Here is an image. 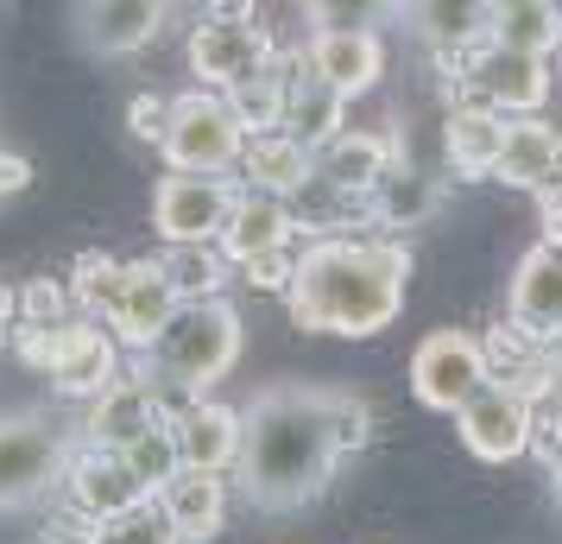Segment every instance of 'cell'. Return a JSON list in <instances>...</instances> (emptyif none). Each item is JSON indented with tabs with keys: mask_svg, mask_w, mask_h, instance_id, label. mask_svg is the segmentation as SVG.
Returning a JSON list of instances; mask_svg holds the SVG:
<instances>
[{
	"mask_svg": "<svg viewBox=\"0 0 562 544\" xmlns=\"http://www.w3.org/2000/svg\"><path fill=\"white\" fill-rule=\"evenodd\" d=\"M493 178L512 190H543L562 178V133L537 114V121H512L506 127V153L493 165Z\"/></svg>",
	"mask_w": 562,
	"mask_h": 544,
	"instance_id": "7402d4cb",
	"label": "cell"
},
{
	"mask_svg": "<svg viewBox=\"0 0 562 544\" xmlns=\"http://www.w3.org/2000/svg\"><path fill=\"white\" fill-rule=\"evenodd\" d=\"M240 171H247V190H266V197H297L310 178H316V158L297 146V140H284V133H266V140H247V158H240Z\"/></svg>",
	"mask_w": 562,
	"mask_h": 544,
	"instance_id": "4316f807",
	"label": "cell"
},
{
	"mask_svg": "<svg viewBox=\"0 0 562 544\" xmlns=\"http://www.w3.org/2000/svg\"><path fill=\"white\" fill-rule=\"evenodd\" d=\"M506 317L525 342H562V247L557 241H537L531 254L518 259Z\"/></svg>",
	"mask_w": 562,
	"mask_h": 544,
	"instance_id": "9a60e30c",
	"label": "cell"
},
{
	"mask_svg": "<svg viewBox=\"0 0 562 544\" xmlns=\"http://www.w3.org/2000/svg\"><path fill=\"white\" fill-rule=\"evenodd\" d=\"M70 20H77L82 52L133 57V52H146L158 32H165L171 7H165V0H95V7H77Z\"/></svg>",
	"mask_w": 562,
	"mask_h": 544,
	"instance_id": "2e32d148",
	"label": "cell"
},
{
	"mask_svg": "<svg viewBox=\"0 0 562 544\" xmlns=\"http://www.w3.org/2000/svg\"><path fill=\"white\" fill-rule=\"evenodd\" d=\"M550 475H557V493H562V431H557V449H550Z\"/></svg>",
	"mask_w": 562,
	"mask_h": 544,
	"instance_id": "60d3db41",
	"label": "cell"
},
{
	"mask_svg": "<svg viewBox=\"0 0 562 544\" xmlns=\"http://www.w3.org/2000/svg\"><path fill=\"white\" fill-rule=\"evenodd\" d=\"M456 82L474 89V102H486L506 121H537V108L550 102V64L543 57H512V52H474L456 70Z\"/></svg>",
	"mask_w": 562,
	"mask_h": 544,
	"instance_id": "7c38bea8",
	"label": "cell"
},
{
	"mask_svg": "<svg viewBox=\"0 0 562 544\" xmlns=\"http://www.w3.org/2000/svg\"><path fill=\"white\" fill-rule=\"evenodd\" d=\"M411 247L405 241H355L329 234L297 254V279L284 291L297 330L323 336H380L405 311Z\"/></svg>",
	"mask_w": 562,
	"mask_h": 544,
	"instance_id": "7a4b0ae2",
	"label": "cell"
},
{
	"mask_svg": "<svg viewBox=\"0 0 562 544\" xmlns=\"http://www.w3.org/2000/svg\"><path fill=\"white\" fill-rule=\"evenodd\" d=\"M240 500L259 513H297L310 500H323L335 468L348 449L367 443V406L341 387H310V380H279L254 392V406L240 412Z\"/></svg>",
	"mask_w": 562,
	"mask_h": 544,
	"instance_id": "6da1fadb",
	"label": "cell"
},
{
	"mask_svg": "<svg viewBox=\"0 0 562 544\" xmlns=\"http://www.w3.org/2000/svg\"><path fill=\"white\" fill-rule=\"evenodd\" d=\"M240 279L254 291H291V279H297V254L284 247V254H259V259H247V266H234Z\"/></svg>",
	"mask_w": 562,
	"mask_h": 544,
	"instance_id": "e575fe53",
	"label": "cell"
},
{
	"mask_svg": "<svg viewBox=\"0 0 562 544\" xmlns=\"http://www.w3.org/2000/svg\"><path fill=\"white\" fill-rule=\"evenodd\" d=\"M114 286H121V259L114 254H77L70 259V304H77L89 323H102L108 317V298H114Z\"/></svg>",
	"mask_w": 562,
	"mask_h": 544,
	"instance_id": "4dcf8cb0",
	"label": "cell"
},
{
	"mask_svg": "<svg viewBox=\"0 0 562 544\" xmlns=\"http://www.w3.org/2000/svg\"><path fill=\"white\" fill-rule=\"evenodd\" d=\"M557 380H562V374H557ZM557 399H562V387H557Z\"/></svg>",
	"mask_w": 562,
	"mask_h": 544,
	"instance_id": "7bdbcfd3",
	"label": "cell"
},
{
	"mask_svg": "<svg viewBox=\"0 0 562 544\" xmlns=\"http://www.w3.org/2000/svg\"><path fill=\"white\" fill-rule=\"evenodd\" d=\"M240 342H247V323L228 298H209V304H183L171 317V330L153 342L146 355V374H153L165 392H183V399H203L215 380H228V367L240 362Z\"/></svg>",
	"mask_w": 562,
	"mask_h": 544,
	"instance_id": "3957f363",
	"label": "cell"
},
{
	"mask_svg": "<svg viewBox=\"0 0 562 544\" xmlns=\"http://www.w3.org/2000/svg\"><path fill=\"white\" fill-rule=\"evenodd\" d=\"M304 70L323 89H335L341 102H355V96H367L385 77V45L380 32H310Z\"/></svg>",
	"mask_w": 562,
	"mask_h": 544,
	"instance_id": "e0dca14e",
	"label": "cell"
},
{
	"mask_svg": "<svg viewBox=\"0 0 562 544\" xmlns=\"http://www.w3.org/2000/svg\"><path fill=\"white\" fill-rule=\"evenodd\" d=\"M537 209H543V241H557L562 247V178L537 190Z\"/></svg>",
	"mask_w": 562,
	"mask_h": 544,
	"instance_id": "74e56055",
	"label": "cell"
},
{
	"mask_svg": "<svg viewBox=\"0 0 562 544\" xmlns=\"http://www.w3.org/2000/svg\"><path fill=\"white\" fill-rule=\"evenodd\" d=\"M481 387H493V362L468 330H430L411 355V392L430 412H461Z\"/></svg>",
	"mask_w": 562,
	"mask_h": 544,
	"instance_id": "9c48e42d",
	"label": "cell"
},
{
	"mask_svg": "<svg viewBox=\"0 0 562 544\" xmlns=\"http://www.w3.org/2000/svg\"><path fill=\"white\" fill-rule=\"evenodd\" d=\"M64 493H70V513L89 525V532H102V525H114V519L139 513L153 493L133 481V468L114 456V449H89L82 443L77 463H70V475H64Z\"/></svg>",
	"mask_w": 562,
	"mask_h": 544,
	"instance_id": "4fadbf2b",
	"label": "cell"
},
{
	"mask_svg": "<svg viewBox=\"0 0 562 544\" xmlns=\"http://www.w3.org/2000/svg\"><path fill=\"white\" fill-rule=\"evenodd\" d=\"M291 234H297L291 203L240 184V203H234V215H228L222 254H228V266H247V259H259V254H284V247H291Z\"/></svg>",
	"mask_w": 562,
	"mask_h": 544,
	"instance_id": "d6986e66",
	"label": "cell"
},
{
	"mask_svg": "<svg viewBox=\"0 0 562 544\" xmlns=\"http://www.w3.org/2000/svg\"><path fill=\"white\" fill-rule=\"evenodd\" d=\"M234 203H240V184L165 171L153 190V229L165 234V247H222Z\"/></svg>",
	"mask_w": 562,
	"mask_h": 544,
	"instance_id": "ba28073f",
	"label": "cell"
},
{
	"mask_svg": "<svg viewBox=\"0 0 562 544\" xmlns=\"http://www.w3.org/2000/svg\"><path fill=\"white\" fill-rule=\"evenodd\" d=\"M341 133H348V102H341L335 89H323V82L297 64V77H291V102H284V140H297V146L316 158L329 140H341Z\"/></svg>",
	"mask_w": 562,
	"mask_h": 544,
	"instance_id": "cb8c5ba5",
	"label": "cell"
},
{
	"mask_svg": "<svg viewBox=\"0 0 562 544\" xmlns=\"http://www.w3.org/2000/svg\"><path fill=\"white\" fill-rule=\"evenodd\" d=\"M20 362L45 367L64 399H89V406H95V399L121 380V342L108 336L102 323L70 317V323H57V330H20Z\"/></svg>",
	"mask_w": 562,
	"mask_h": 544,
	"instance_id": "5b68a950",
	"label": "cell"
},
{
	"mask_svg": "<svg viewBox=\"0 0 562 544\" xmlns=\"http://www.w3.org/2000/svg\"><path fill=\"white\" fill-rule=\"evenodd\" d=\"M493 52L550 64V52H562V7L557 0H499L493 7Z\"/></svg>",
	"mask_w": 562,
	"mask_h": 544,
	"instance_id": "484cf974",
	"label": "cell"
},
{
	"mask_svg": "<svg viewBox=\"0 0 562 544\" xmlns=\"http://www.w3.org/2000/svg\"><path fill=\"white\" fill-rule=\"evenodd\" d=\"M165 121H171V102H158V96H133L127 102V127H133V140H165Z\"/></svg>",
	"mask_w": 562,
	"mask_h": 544,
	"instance_id": "8d00e7d4",
	"label": "cell"
},
{
	"mask_svg": "<svg viewBox=\"0 0 562 544\" xmlns=\"http://www.w3.org/2000/svg\"><path fill=\"white\" fill-rule=\"evenodd\" d=\"M171 431H178V456L183 468H203V475H228L240 463V437H247V424L234 406L222 399H196L190 412L171 418Z\"/></svg>",
	"mask_w": 562,
	"mask_h": 544,
	"instance_id": "ac0fdd59",
	"label": "cell"
},
{
	"mask_svg": "<svg viewBox=\"0 0 562 544\" xmlns=\"http://www.w3.org/2000/svg\"><path fill=\"white\" fill-rule=\"evenodd\" d=\"M26 184H32V165L20 153H7V146H0V203H7L13 190H26Z\"/></svg>",
	"mask_w": 562,
	"mask_h": 544,
	"instance_id": "f35d334b",
	"label": "cell"
},
{
	"mask_svg": "<svg viewBox=\"0 0 562 544\" xmlns=\"http://www.w3.org/2000/svg\"><path fill=\"white\" fill-rule=\"evenodd\" d=\"M95 544H183V539L171 532V519L158 513V500H146L139 513L102 525V532H95Z\"/></svg>",
	"mask_w": 562,
	"mask_h": 544,
	"instance_id": "d6a6232c",
	"label": "cell"
},
{
	"mask_svg": "<svg viewBox=\"0 0 562 544\" xmlns=\"http://www.w3.org/2000/svg\"><path fill=\"white\" fill-rule=\"evenodd\" d=\"M506 114H493L486 102H461L442 127V146H449V165L461 178H493V165L506 153Z\"/></svg>",
	"mask_w": 562,
	"mask_h": 544,
	"instance_id": "603a6c76",
	"label": "cell"
},
{
	"mask_svg": "<svg viewBox=\"0 0 562 544\" xmlns=\"http://www.w3.org/2000/svg\"><path fill=\"white\" fill-rule=\"evenodd\" d=\"M304 57H279L272 70L247 77L240 89H228L234 121L247 127V140H266V133H284V102H291V77H297Z\"/></svg>",
	"mask_w": 562,
	"mask_h": 544,
	"instance_id": "83f0119b",
	"label": "cell"
},
{
	"mask_svg": "<svg viewBox=\"0 0 562 544\" xmlns=\"http://www.w3.org/2000/svg\"><path fill=\"white\" fill-rule=\"evenodd\" d=\"M355 209H367V203H360V197H341V190H335V184H323V178H310L304 190L291 197V222H297V229H310L316 241H329V229H341Z\"/></svg>",
	"mask_w": 562,
	"mask_h": 544,
	"instance_id": "1f68e13d",
	"label": "cell"
},
{
	"mask_svg": "<svg viewBox=\"0 0 562 544\" xmlns=\"http://www.w3.org/2000/svg\"><path fill=\"white\" fill-rule=\"evenodd\" d=\"M13 311H20V298H13V291L0 286V336H7V330H13Z\"/></svg>",
	"mask_w": 562,
	"mask_h": 544,
	"instance_id": "ab89813d",
	"label": "cell"
},
{
	"mask_svg": "<svg viewBox=\"0 0 562 544\" xmlns=\"http://www.w3.org/2000/svg\"><path fill=\"white\" fill-rule=\"evenodd\" d=\"M45 544H95V539H82V532H52Z\"/></svg>",
	"mask_w": 562,
	"mask_h": 544,
	"instance_id": "b9f144b4",
	"label": "cell"
},
{
	"mask_svg": "<svg viewBox=\"0 0 562 544\" xmlns=\"http://www.w3.org/2000/svg\"><path fill=\"white\" fill-rule=\"evenodd\" d=\"M183 57H190V77L203 82V89H215V96H228L247 77L279 64L272 32L259 26L247 7H209L203 20L190 26V52Z\"/></svg>",
	"mask_w": 562,
	"mask_h": 544,
	"instance_id": "52a82bcc",
	"label": "cell"
},
{
	"mask_svg": "<svg viewBox=\"0 0 562 544\" xmlns=\"http://www.w3.org/2000/svg\"><path fill=\"white\" fill-rule=\"evenodd\" d=\"M178 311H183V298H178V286H171V273H165V259H121V286L108 298L102 330L121 342V348L153 355V342L171 330Z\"/></svg>",
	"mask_w": 562,
	"mask_h": 544,
	"instance_id": "30bf717a",
	"label": "cell"
},
{
	"mask_svg": "<svg viewBox=\"0 0 562 544\" xmlns=\"http://www.w3.org/2000/svg\"><path fill=\"white\" fill-rule=\"evenodd\" d=\"M77 431L52 412H7L0 418V513L38 507L77 463Z\"/></svg>",
	"mask_w": 562,
	"mask_h": 544,
	"instance_id": "277c9868",
	"label": "cell"
},
{
	"mask_svg": "<svg viewBox=\"0 0 562 544\" xmlns=\"http://www.w3.org/2000/svg\"><path fill=\"white\" fill-rule=\"evenodd\" d=\"M165 273H171V286H178L183 304H209V298H222L228 286V254L222 247H165Z\"/></svg>",
	"mask_w": 562,
	"mask_h": 544,
	"instance_id": "f1b7e54d",
	"label": "cell"
},
{
	"mask_svg": "<svg viewBox=\"0 0 562 544\" xmlns=\"http://www.w3.org/2000/svg\"><path fill=\"white\" fill-rule=\"evenodd\" d=\"M114 456H121V463L133 468V481L153 493V500H158V488H165V481H178V475H183L178 431H171V424H153L146 437H133L127 449H114Z\"/></svg>",
	"mask_w": 562,
	"mask_h": 544,
	"instance_id": "f546056e",
	"label": "cell"
},
{
	"mask_svg": "<svg viewBox=\"0 0 562 544\" xmlns=\"http://www.w3.org/2000/svg\"><path fill=\"white\" fill-rule=\"evenodd\" d=\"M392 165H398V146H392L385 133L348 127L341 140H329V146L316 153V178L335 184L341 197H360V203H367V190H373Z\"/></svg>",
	"mask_w": 562,
	"mask_h": 544,
	"instance_id": "ffe728a7",
	"label": "cell"
},
{
	"mask_svg": "<svg viewBox=\"0 0 562 544\" xmlns=\"http://www.w3.org/2000/svg\"><path fill=\"white\" fill-rule=\"evenodd\" d=\"M436 209H442V184L417 165H392L373 190H367V215L380 229H424Z\"/></svg>",
	"mask_w": 562,
	"mask_h": 544,
	"instance_id": "d4e9b609",
	"label": "cell"
},
{
	"mask_svg": "<svg viewBox=\"0 0 562 544\" xmlns=\"http://www.w3.org/2000/svg\"><path fill=\"white\" fill-rule=\"evenodd\" d=\"M158 513L171 519V532L183 544H209L228 519V481L222 475H203V468H183L178 481L158 488Z\"/></svg>",
	"mask_w": 562,
	"mask_h": 544,
	"instance_id": "44dd1931",
	"label": "cell"
},
{
	"mask_svg": "<svg viewBox=\"0 0 562 544\" xmlns=\"http://www.w3.org/2000/svg\"><path fill=\"white\" fill-rule=\"evenodd\" d=\"M380 7H335V0H316L310 7V26L316 32H373Z\"/></svg>",
	"mask_w": 562,
	"mask_h": 544,
	"instance_id": "d590c367",
	"label": "cell"
},
{
	"mask_svg": "<svg viewBox=\"0 0 562 544\" xmlns=\"http://www.w3.org/2000/svg\"><path fill=\"white\" fill-rule=\"evenodd\" d=\"M153 424H171V399L153 374H121L114 387L89 406L82 418V443L89 449H127L133 437H146Z\"/></svg>",
	"mask_w": 562,
	"mask_h": 544,
	"instance_id": "5bb4252c",
	"label": "cell"
},
{
	"mask_svg": "<svg viewBox=\"0 0 562 544\" xmlns=\"http://www.w3.org/2000/svg\"><path fill=\"white\" fill-rule=\"evenodd\" d=\"M158 153L171 171H190V178H222L247 158V127L234 121L228 96L215 89H183L171 96V121H165V140Z\"/></svg>",
	"mask_w": 562,
	"mask_h": 544,
	"instance_id": "8992f818",
	"label": "cell"
},
{
	"mask_svg": "<svg viewBox=\"0 0 562 544\" xmlns=\"http://www.w3.org/2000/svg\"><path fill=\"white\" fill-rule=\"evenodd\" d=\"M57 323H70V291L52 279H32L20 291V330H57Z\"/></svg>",
	"mask_w": 562,
	"mask_h": 544,
	"instance_id": "836d02e7",
	"label": "cell"
},
{
	"mask_svg": "<svg viewBox=\"0 0 562 544\" xmlns=\"http://www.w3.org/2000/svg\"><path fill=\"white\" fill-rule=\"evenodd\" d=\"M456 431L468 443V456L481 463H518L537 443V399L518 380H493L456 412Z\"/></svg>",
	"mask_w": 562,
	"mask_h": 544,
	"instance_id": "8fae6325",
	"label": "cell"
}]
</instances>
